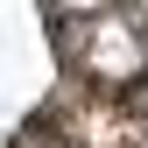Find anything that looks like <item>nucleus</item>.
<instances>
[{
    "mask_svg": "<svg viewBox=\"0 0 148 148\" xmlns=\"http://www.w3.org/2000/svg\"><path fill=\"white\" fill-rule=\"evenodd\" d=\"M0 148H148L141 0H0Z\"/></svg>",
    "mask_w": 148,
    "mask_h": 148,
    "instance_id": "nucleus-1",
    "label": "nucleus"
}]
</instances>
